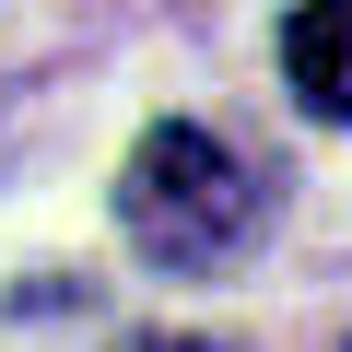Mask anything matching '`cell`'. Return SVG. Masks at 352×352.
<instances>
[{
	"label": "cell",
	"mask_w": 352,
	"mask_h": 352,
	"mask_svg": "<svg viewBox=\"0 0 352 352\" xmlns=\"http://www.w3.org/2000/svg\"><path fill=\"white\" fill-rule=\"evenodd\" d=\"M118 352H235V340H200V329H129Z\"/></svg>",
	"instance_id": "obj_3"
},
{
	"label": "cell",
	"mask_w": 352,
	"mask_h": 352,
	"mask_svg": "<svg viewBox=\"0 0 352 352\" xmlns=\"http://www.w3.org/2000/svg\"><path fill=\"white\" fill-rule=\"evenodd\" d=\"M118 223H129V247L153 270H188V282L235 270L258 247V223H270V164H247L200 118H164V129H141V153L118 176Z\"/></svg>",
	"instance_id": "obj_1"
},
{
	"label": "cell",
	"mask_w": 352,
	"mask_h": 352,
	"mask_svg": "<svg viewBox=\"0 0 352 352\" xmlns=\"http://www.w3.org/2000/svg\"><path fill=\"white\" fill-rule=\"evenodd\" d=\"M282 82L305 118L352 129V0H305V12H282Z\"/></svg>",
	"instance_id": "obj_2"
}]
</instances>
